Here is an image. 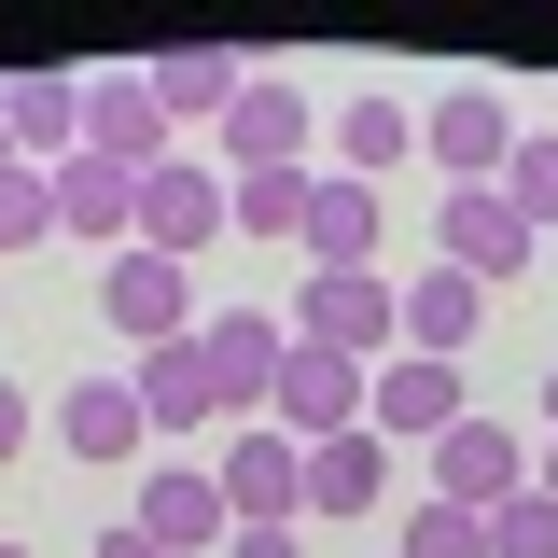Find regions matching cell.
I'll list each match as a JSON object with an SVG mask.
<instances>
[{"instance_id":"1","label":"cell","mask_w":558,"mask_h":558,"mask_svg":"<svg viewBox=\"0 0 558 558\" xmlns=\"http://www.w3.org/2000/svg\"><path fill=\"white\" fill-rule=\"evenodd\" d=\"M293 336L377 377V363L405 349V279H377V266H336V279H307V293H293Z\"/></svg>"},{"instance_id":"2","label":"cell","mask_w":558,"mask_h":558,"mask_svg":"<svg viewBox=\"0 0 558 558\" xmlns=\"http://www.w3.org/2000/svg\"><path fill=\"white\" fill-rule=\"evenodd\" d=\"M363 391H377V377H363V363H336V349H279V391H266V418L279 433H293V447H336V433H363Z\"/></svg>"},{"instance_id":"3","label":"cell","mask_w":558,"mask_h":558,"mask_svg":"<svg viewBox=\"0 0 558 558\" xmlns=\"http://www.w3.org/2000/svg\"><path fill=\"white\" fill-rule=\"evenodd\" d=\"M517 488H531V433H517V418H461V433H433V502H475V517H502V502H517Z\"/></svg>"},{"instance_id":"4","label":"cell","mask_w":558,"mask_h":558,"mask_svg":"<svg viewBox=\"0 0 558 558\" xmlns=\"http://www.w3.org/2000/svg\"><path fill=\"white\" fill-rule=\"evenodd\" d=\"M209 238H223V168H140V223H126V252H168V266H196Z\"/></svg>"},{"instance_id":"5","label":"cell","mask_w":558,"mask_h":558,"mask_svg":"<svg viewBox=\"0 0 558 558\" xmlns=\"http://www.w3.org/2000/svg\"><path fill=\"white\" fill-rule=\"evenodd\" d=\"M461 363H418V349H391V363H377V391H363V433H377V447H433V433H461Z\"/></svg>"},{"instance_id":"6","label":"cell","mask_w":558,"mask_h":558,"mask_svg":"<svg viewBox=\"0 0 558 558\" xmlns=\"http://www.w3.org/2000/svg\"><path fill=\"white\" fill-rule=\"evenodd\" d=\"M196 349H209V391H223V418H266L293 322H279V307H223V322H196Z\"/></svg>"},{"instance_id":"7","label":"cell","mask_w":558,"mask_h":558,"mask_svg":"<svg viewBox=\"0 0 558 558\" xmlns=\"http://www.w3.org/2000/svg\"><path fill=\"white\" fill-rule=\"evenodd\" d=\"M140 531L168 558H223V531H238V502H223V475L209 461H168V475H140V502H126Z\"/></svg>"},{"instance_id":"8","label":"cell","mask_w":558,"mask_h":558,"mask_svg":"<svg viewBox=\"0 0 558 558\" xmlns=\"http://www.w3.org/2000/svg\"><path fill=\"white\" fill-rule=\"evenodd\" d=\"M418 154H433V168H447V196H461V182H502V168H517V126H502V98H488V84H461V98H433V112H418Z\"/></svg>"},{"instance_id":"9","label":"cell","mask_w":558,"mask_h":558,"mask_svg":"<svg viewBox=\"0 0 558 558\" xmlns=\"http://www.w3.org/2000/svg\"><path fill=\"white\" fill-rule=\"evenodd\" d=\"M98 307H112V336H140V349L196 336V279L168 266V252H112V266H98Z\"/></svg>"},{"instance_id":"10","label":"cell","mask_w":558,"mask_h":558,"mask_svg":"<svg viewBox=\"0 0 558 558\" xmlns=\"http://www.w3.org/2000/svg\"><path fill=\"white\" fill-rule=\"evenodd\" d=\"M433 238H447V266L475 279H531V252H545V238H531V223H517V209H502V182H461V196H447V223H433Z\"/></svg>"},{"instance_id":"11","label":"cell","mask_w":558,"mask_h":558,"mask_svg":"<svg viewBox=\"0 0 558 558\" xmlns=\"http://www.w3.org/2000/svg\"><path fill=\"white\" fill-rule=\"evenodd\" d=\"M209 475H223V502H238V517H293V502H307V447H293L279 418H238Z\"/></svg>"},{"instance_id":"12","label":"cell","mask_w":558,"mask_h":558,"mask_svg":"<svg viewBox=\"0 0 558 558\" xmlns=\"http://www.w3.org/2000/svg\"><path fill=\"white\" fill-rule=\"evenodd\" d=\"M140 84H154L168 126H223L238 84H252V57H238V43H168V57H140Z\"/></svg>"},{"instance_id":"13","label":"cell","mask_w":558,"mask_h":558,"mask_svg":"<svg viewBox=\"0 0 558 558\" xmlns=\"http://www.w3.org/2000/svg\"><path fill=\"white\" fill-rule=\"evenodd\" d=\"M307 140H322V112H307L279 70H252L238 112H223V168H307Z\"/></svg>"},{"instance_id":"14","label":"cell","mask_w":558,"mask_h":558,"mask_svg":"<svg viewBox=\"0 0 558 558\" xmlns=\"http://www.w3.org/2000/svg\"><path fill=\"white\" fill-rule=\"evenodd\" d=\"M0 140H14L28 168H70V154H84V84H70V70H14V84H0Z\"/></svg>"},{"instance_id":"15","label":"cell","mask_w":558,"mask_h":558,"mask_svg":"<svg viewBox=\"0 0 558 558\" xmlns=\"http://www.w3.org/2000/svg\"><path fill=\"white\" fill-rule=\"evenodd\" d=\"M84 154H98V168H168V112H154V84H140V70H112V84H84Z\"/></svg>"},{"instance_id":"16","label":"cell","mask_w":558,"mask_h":558,"mask_svg":"<svg viewBox=\"0 0 558 558\" xmlns=\"http://www.w3.org/2000/svg\"><path fill=\"white\" fill-rule=\"evenodd\" d=\"M57 447L112 475V461H140V447H154V418H140L126 377H70V391H57Z\"/></svg>"},{"instance_id":"17","label":"cell","mask_w":558,"mask_h":558,"mask_svg":"<svg viewBox=\"0 0 558 558\" xmlns=\"http://www.w3.org/2000/svg\"><path fill=\"white\" fill-rule=\"evenodd\" d=\"M126 391H140V418H154L168 447H182V433H209V418H223V391H209V349H196V336L140 349V363H126Z\"/></svg>"},{"instance_id":"18","label":"cell","mask_w":558,"mask_h":558,"mask_svg":"<svg viewBox=\"0 0 558 558\" xmlns=\"http://www.w3.org/2000/svg\"><path fill=\"white\" fill-rule=\"evenodd\" d=\"M293 252H307V279H336V266H377V182H307V223H293Z\"/></svg>"},{"instance_id":"19","label":"cell","mask_w":558,"mask_h":558,"mask_svg":"<svg viewBox=\"0 0 558 558\" xmlns=\"http://www.w3.org/2000/svg\"><path fill=\"white\" fill-rule=\"evenodd\" d=\"M126 223H140V182H126V168H98V154H70V168H57V238H84V252L112 266Z\"/></svg>"},{"instance_id":"20","label":"cell","mask_w":558,"mask_h":558,"mask_svg":"<svg viewBox=\"0 0 558 558\" xmlns=\"http://www.w3.org/2000/svg\"><path fill=\"white\" fill-rule=\"evenodd\" d=\"M475 322H488V293H475L461 266L405 279V349H418V363H461V349H475Z\"/></svg>"},{"instance_id":"21","label":"cell","mask_w":558,"mask_h":558,"mask_svg":"<svg viewBox=\"0 0 558 558\" xmlns=\"http://www.w3.org/2000/svg\"><path fill=\"white\" fill-rule=\"evenodd\" d=\"M377 488H391V447H377V433L307 447V517H377Z\"/></svg>"},{"instance_id":"22","label":"cell","mask_w":558,"mask_h":558,"mask_svg":"<svg viewBox=\"0 0 558 558\" xmlns=\"http://www.w3.org/2000/svg\"><path fill=\"white\" fill-rule=\"evenodd\" d=\"M336 154H349V182H391V168L418 154V112H405V98H349V112H336Z\"/></svg>"},{"instance_id":"23","label":"cell","mask_w":558,"mask_h":558,"mask_svg":"<svg viewBox=\"0 0 558 558\" xmlns=\"http://www.w3.org/2000/svg\"><path fill=\"white\" fill-rule=\"evenodd\" d=\"M223 223L238 238H293L307 223V168H223Z\"/></svg>"},{"instance_id":"24","label":"cell","mask_w":558,"mask_h":558,"mask_svg":"<svg viewBox=\"0 0 558 558\" xmlns=\"http://www.w3.org/2000/svg\"><path fill=\"white\" fill-rule=\"evenodd\" d=\"M57 238V168H0V266Z\"/></svg>"},{"instance_id":"25","label":"cell","mask_w":558,"mask_h":558,"mask_svg":"<svg viewBox=\"0 0 558 558\" xmlns=\"http://www.w3.org/2000/svg\"><path fill=\"white\" fill-rule=\"evenodd\" d=\"M502 209H517L531 238L558 223V126H545V140H517V168H502Z\"/></svg>"},{"instance_id":"26","label":"cell","mask_w":558,"mask_h":558,"mask_svg":"<svg viewBox=\"0 0 558 558\" xmlns=\"http://www.w3.org/2000/svg\"><path fill=\"white\" fill-rule=\"evenodd\" d=\"M391 558H488V517H475V502H418Z\"/></svg>"},{"instance_id":"27","label":"cell","mask_w":558,"mask_h":558,"mask_svg":"<svg viewBox=\"0 0 558 558\" xmlns=\"http://www.w3.org/2000/svg\"><path fill=\"white\" fill-rule=\"evenodd\" d=\"M488 558H558V502L545 488H517V502L488 517Z\"/></svg>"},{"instance_id":"28","label":"cell","mask_w":558,"mask_h":558,"mask_svg":"<svg viewBox=\"0 0 558 558\" xmlns=\"http://www.w3.org/2000/svg\"><path fill=\"white\" fill-rule=\"evenodd\" d=\"M223 558H307V545H293V517H238V531H223Z\"/></svg>"},{"instance_id":"29","label":"cell","mask_w":558,"mask_h":558,"mask_svg":"<svg viewBox=\"0 0 558 558\" xmlns=\"http://www.w3.org/2000/svg\"><path fill=\"white\" fill-rule=\"evenodd\" d=\"M28 433H43V418H28V391H14V377H0V461H14Z\"/></svg>"},{"instance_id":"30","label":"cell","mask_w":558,"mask_h":558,"mask_svg":"<svg viewBox=\"0 0 558 558\" xmlns=\"http://www.w3.org/2000/svg\"><path fill=\"white\" fill-rule=\"evenodd\" d=\"M98 558H168V545H154V531L126 517V531H98Z\"/></svg>"},{"instance_id":"31","label":"cell","mask_w":558,"mask_h":558,"mask_svg":"<svg viewBox=\"0 0 558 558\" xmlns=\"http://www.w3.org/2000/svg\"><path fill=\"white\" fill-rule=\"evenodd\" d=\"M531 488H545V502H558V433H545V447H531Z\"/></svg>"},{"instance_id":"32","label":"cell","mask_w":558,"mask_h":558,"mask_svg":"<svg viewBox=\"0 0 558 558\" xmlns=\"http://www.w3.org/2000/svg\"><path fill=\"white\" fill-rule=\"evenodd\" d=\"M545 433H558V363H545Z\"/></svg>"},{"instance_id":"33","label":"cell","mask_w":558,"mask_h":558,"mask_svg":"<svg viewBox=\"0 0 558 558\" xmlns=\"http://www.w3.org/2000/svg\"><path fill=\"white\" fill-rule=\"evenodd\" d=\"M0 168H28V154H14V140H0Z\"/></svg>"},{"instance_id":"34","label":"cell","mask_w":558,"mask_h":558,"mask_svg":"<svg viewBox=\"0 0 558 558\" xmlns=\"http://www.w3.org/2000/svg\"><path fill=\"white\" fill-rule=\"evenodd\" d=\"M0 558H28V545H0Z\"/></svg>"}]
</instances>
